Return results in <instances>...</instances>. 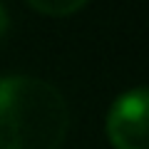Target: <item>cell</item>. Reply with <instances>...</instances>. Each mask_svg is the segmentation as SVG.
Instances as JSON below:
<instances>
[{"instance_id":"1","label":"cell","mask_w":149,"mask_h":149,"mask_svg":"<svg viewBox=\"0 0 149 149\" xmlns=\"http://www.w3.org/2000/svg\"><path fill=\"white\" fill-rule=\"evenodd\" d=\"M67 127L57 87L27 74L0 80V149H60Z\"/></svg>"},{"instance_id":"2","label":"cell","mask_w":149,"mask_h":149,"mask_svg":"<svg viewBox=\"0 0 149 149\" xmlns=\"http://www.w3.org/2000/svg\"><path fill=\"white\" fill-rule=\"evenodd\" d=\"M147 87L124 92L107 114V137L114 149H147Z\"/></svg>"},{"instance_id":"3","label":"cell","mask_w":149,"mask_h":149,"mask_svg":"<svg viewBox=\"0 0 149 149\" xmlns=\"http://www.w3.org/2000/svg\"><path fill=\"white\" fill-rule=\"evenodd\" d=\"M37 13H42V15H72L77 13L82 5H85L87 0H27Z\"/></svg>"},{"instance_id":"4","label":"cell","mask_w":149,"mask_h":149,"mask_svg":"<svg viewBox=\"0 0 149 149\" xmlns=\"http://www.w3.org/2000/svg\"><path fill=\"white\" fill-rule=\"evenodd\" d=\"M5 30H8V13H5V8L0 5V37L5 35Z\"/></svg>"}]
</instances>
